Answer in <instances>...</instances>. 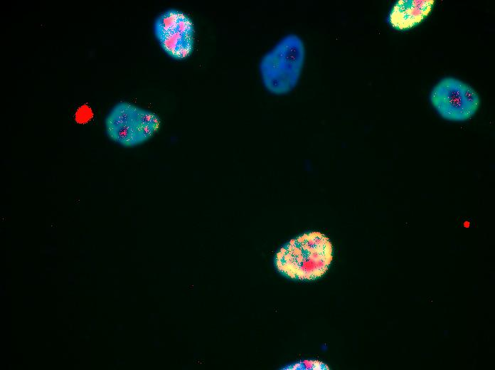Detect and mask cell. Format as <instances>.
<instances>
[{"label":"cell","instance_id":"6da1fadb","mask_svg":"<svg viewBox=\"0 0 495 370\" xmlns=\"http://www.w3.org/2000/svg\"><path fill=\"white\" fill-rule=\"evenodd\" d=\"M332 245L320 232L304 233L292 239L275 255V265L282 274L302 280L323 275L332 260Z\"/></svg>","mask_w":495,"mask_h":370},{"label":"cell","instance_id":"7a4b0ae2","mask_svg":"<svg viewBox=\"0 0 495 370\" xmlns=\"http://www.w3.org/2000/svg\"><path fill=\"white\" fill-rule=\"evenodd\" d=\"M305 57L300 37L289 34L267 51L260 62V73L265 87L276 95L292 90L300 78Z\"/></svg>","mask_w":495,"mask_h":370},{"label":"cell","instance_id":"3957f363","mask_svg":"<svg viewBox=\"0 0 495 370\" xmlns=\"http://www.w3.org/2000/svg\"><path fill=\"white\" fill-rule=\"evenodd\" d=\"M159 116L127 102L117 103L105 120V132L113 142L134 147L149 140L159 129Z\"/></svg>","mask_w":495,"mask_h":370},{"label":"cell","instance_id":"277c9868","mask_svg":"<svg viewBox=\"0 0 495 370\" xmlns=\"http://www.w3.org/2000/svg\"><path fill=\"white\" fill-rule=\"evenodd\" d=\"M430 102L443 118L463 122L477 112L480 100L469 85L454 78L442 79L430 93Z\"/></svg>","mask_w":495,"mask_h":370},{"label":"cell","instance_id":"5b68a950","mask_svg":"<svg viewBox=\"0 0 495 370\" xmlns=\"http://www.w3.org/2000/svg\"><path fill=\"white\" fill-rule=\"evenodd\" d=\"M154 33L161 48L175 59L191 55L194 44V25L191 17L176 9H168L154 20Z\"/></svg>","mask_w":495,"mask_h":370},{"label":"cell","instance_id":"8992f818","mask_svg":"<svg viewBox=\"0 0 495 370\" xmlns=\"http://www.w3.org/2000/svg\"><path fill=\"white\" fill-rule=\"evenodd\" d=\"M434 4V0H399L390 11L388 22L396 30L410 29L428 16Z\"/></svg>","mask_w":495,"mask_h":370},{"label":"cell","instance_id":"52a82bcc","mask_svg":"<svg viewBox=\"0 0 495 370\" xmlns=\"http://www.w3.org/2000/svg\"><path fill=\"white\" fill-rule=\"evenodd\" d=\"M286 369H314V370H324L329 369L328 366L323 364L322 362L318 361H300L294 365L289 366V368H286Z\"/></svg>","mask_w":495,"mask_h":370}]
</instances>
